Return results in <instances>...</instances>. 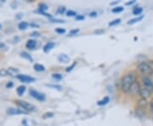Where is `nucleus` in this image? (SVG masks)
<instances>
[{
	"instance_id": "obj_1",
	"label": "nucleus",
	"mask_w": 153,
	"mask_h": 126,
	"mask_svg": "<svg viewBox=\"0 0 153 126\" xmlns=\"http://www.w3.org/2000/svg\"><path fill=\"white\" fill-rule=\"evenodd\" d=\"M134 82H135V75L134 74H133V73L126 74L125 76L122 78V81H121V89H122L123 92L128 93Z\"/></svg>"
},
{
	"instance_id": "obj_2",
	"label": "nucleus",
	"mask_w": 153,
	"mask_h": 126,
	"mask_svg": "<svg viewBox=\"0 0 153 126\" xmlns=\"http://www.w3.org/2000/svg\"><path fill=\"white\" fill-rule=\"evenodd\" d=\"M16 103L18 106H20L22 109L27 112V113H29V112H34L36 110V107H35L34 105L31 104V103H29L27 101H25L17 100V101H16Z\"/></svg>"
},
{
	"instance_id": "obj_3",
	"label": "nucleus",
	"mask_w": 153,
	"mask_h": 126,
	"mask_svg": "<svg viewBox=\"0 0 153 126\" xmlns=\"http://www.w3.org/2000/svg\"><path fill=\"white\" fill-rule=\"evenodd\" d=\"M138 70H139V72L141 74L145 75V77H147L148 75L152 74V69H151L150 65H149L148 62H142V63H140L138 66Z\"/></svg>"
},
{
	"instance_id": "obj_4",
	"label": "nucleus",
	"mask_w": 153,
	"mask_h": 126,
	"mask_svg": "<svg viewBox=\"0 0 153 126\" xmlns=\"http://www.w3.org/2000/svg\"><path fill=\"white\" fill-rule=\"evenodd\" d=\"M143 86L146 89H147L148 91H150L151 93H153V83L152 81L148 77L142 78Z\"/></svg>"
},
{
	"instance_id": "obj_5",
	"label": "nucleus",
	"mask_w": 153,
	"mask_h": 126,
	"mask_svg": "<svg viewBox=\"0 0 153 126\" xmlns=\"http://www.w3.org/2000/svg\"><path fill=\"white\" fill-rule=\"evenodd\" d=\"M16 78L22 83H26V84H31L36 81V78H34L32 76L25 75V74H19L18 76H16Z\"/></svg>"
},
{
	"instance_id": "obj_6",
	"label": "nucleus",
	"mask_w": 153,
	"mask_h": 126,
	"mask_svg": "<svg viewBox=\"0 0 153 126\" xmlns=\"http://www.w3.org/2000/svg\"><path fill=\"white\" fill-rule=\"evenodd\" d=\"M30 95L33 98L38 100L39 101H44L45 100V95L43 93H40L37 91L36 89H31L30 90Z\"/></svg>"
},
{
	"instance_id": "obj_7",
	"label": "nucleus",
	"mask_w": 153,
	"mask_h": 126,
	"mask_svg": "<svg viewBox=\"0 0 153 126\" xmlns=\"http://www.w3.org/2000/svg\"><path fill=\"white\" fill-rule=\"evenodd\" d=\"M7 113L10 115H22V114H27V112L22 110V108H13L10 107L7 110Z\"/></svg>"
},
{
	"instance_id": "obj_8",
	"label": "nucleus",
	"mask_w": 153,
	"mask_h": 126,
	"mask_svg": "<svg viewBox=\"0 0 153 126\" xmlns=\"http://www.w3.org/2000/svg\"><path fill=\"white\" fill-rule=\"evenodd\" d=\"M140 84L135 81V82L133 84V85L131 86V88H130V89H129L128 92L131 94V95H135V94L140 93Z\"/></svg>"
},
{
	"instance_id": "obj_9",
	"label": "nucleus",
	"mask_w": 153,
	"mask_h": 126,
	"mask_svg": "<svg viewBox=\"0 0 153 126\" xmlns=\"http://www.w3.org/2000/svg\"><path fill=\"white\" fill-rule=\"evenodd\" d=\"M26 47L28 49L33 50V49H34L37 47V42L35 40H33V39H29V40H27V44H26Z\"/></svg>"
},
{
	"instance_id": "obj_10",
	"label": "nucleus",
	"mask_w": 153,
	"mask_h": 126,
	"mask_svg": "<svg viewBox=\"0 0 153 126\" xmlns=\"http://www.w3.org/2000/svg\"><path fill=\"white\" fill-rule=\"evenodd\" d=\"M58 60L61 63H68L70 61V57L66 54H60L58 55Z\"/></svg>"
},
{
	"instance_id": "obj_11",
	"label": "nucleus",
	"mask_w": 153,
	"mask_h": 126,
	"mask_svg": "<svg viewBox=\"0 0 153 126\" xmlns=\"http://www.w3.org/2000/svg\"><path fill=\"white\" fill-rule=\"evenodd\" d=\"M8 72V75H10L11 77H14V76H18L19 75V69L17 68H14V67H10L7 69Z\"/></svg>"
},
{
	"instance_id": "obj_12",
	"label": "nucleus",
	"mask_w": 153,
	"mask_h": 126,
	"mask_svg": "<svg viewBox=\"0 0 153 126\" xmlns=\"http://www.w3.org/2000/svg\"><path fill=\"white\" fill-rule=\"evenodd\" d=\"M140 96H142V98L144 99H146L148 98L152 93L150 92V91H148L147 89H146L145 88H140Z\"/></svg>"
},
{
	"instance_id": "obj_13",
	"label": "nucleus",
	"mask_w": 153,
	"mask_h": 126,
	"mask_svg": "<svg viewBox=\"0 0 153 126\" xmlns=\"http://www.w3.org/2000/svg\"><path fill=\"white\" fill-rule=\"evenodd\" d=\"M55 44L54 42H48V43L44 46V51L45 53H48V52H49L51 49L55 47Z\"/></svg>"
},
{
	"instance_id": "obj_14",
	"label": "nucleus",
	"mask_w": 153,
	"mask_h": 126,
	"mask_svg": "<svg viewBox=\"0 0 153 126\" xmlns=\"http://www.w3.org/2000/svg\"><path fill=\"white\" fill-rule=\"evenodd\" d=\"M21 56H22V58H24V59H26V60H29L30 62H33V57L31 56V55H30L29 53L26 52V51H22V53H21Z\"/></svg>"
},
{
	"instance_id": "obj_15",
	"label": "nucleus",
	"mask_w": 153,
	"mask_h": 126,
	"mask_svg": "<svg viewBox=\"0 0 153 126\" xmlns=\"http://www.w3.org/2000/svg\"><path fill=\"white\" fill-rule=\"evenodd\" d=\"M109 101H110L109 96H105L104 98L102 99V100L99 101L98 102H97V105L100 106V107H103V106H105L107 103H109Z\"/></svg>"
},
{
	"instance_id": "obj_16",
	"label": "nucleus",
	"mask_w": 153,
	"mask_h": 126,
	"mask_svg": "<svg viewBox=\"0 0 153 126\" xmlns=\"http://www.w3.org/2000/svg\"><path fill=\"white\" fill-rule=\"evenodd\" d=\"M33 68H34V70H35V71L39 72L45 71V66H44V65H42V64H38V63L34 64Z\"/></svg>"
},
{
	"instance_id": "obj_17",
	"label": "nucleus",
	"mask_w": 153,
	"mask_h": 126,
	"mask_svg": "<svg viewBox=\"0 0 153 126\" xmlns=\"http://www.w3.org/2000/svg\"><path fill=\"white\" fill-rule=\"evenodd\" d=\"M25 91H26V86L25 85H20V86L17 87L16 92L18 94V95H20V96L23 95L24 93H25Z\"/></svg>"
},
{
	"instance_id": "obj_18",
	"label": "nucleus",
	"mask_w": 153,
	"mask_h": 126,
	"mask_svg": "<svg viewBox=\"0 0 153 126\" xmlns=\"http://www.w3.org/2000/svg\"><path fill=\"white\" fill-rule=\"evenodd\" d=\"M29 24L27 22H21L18 24V28L20 30H26L28 28Z\"/></svg>"
},
{
	"instance_id": "obj_19",
	"label": "nucleus",
	"mask_w": 153,
	"mask_h": 126,
	"mask_svg": "<svg viewBox=\"0 0 153 126\" xmlns=\"http://www.w3.org/2000/svg\"><path fill=\"white\" fill-rule=\"evenodd\" d=\"M142 12L143 9L140 7H135V8H134V10L132 11L133 15H134V16H140Z\"/></svg>"
},
{
	"instance_id": "obj_20",
	"label": "nucleus",
	"mask_w": 153,
	"mask_h": 126,
	"mask_svg": "<svg viewBox=\"0 0 153 126\" xmlns=\"http://www.w3.org/2000/svg\"><path fill=\"white\" fill-rule=\"evenodd\" d=\"M143 18H144V16H138V17H136V18H134V19H132V20H130V21H128V25H133V24H134V23H136V22H140Z\"/></svg>"
},
{
	"instance_id": "obj_21",
	"label": "nucleus",
	"mask_w": 153,
	"mask_h": 126,
	"mask_svg": "<svg viewBox=\"0 0 153 126\" xmlns=\"http://www.w3.org/2000/svg\"><path fill=\"white\" fill-rule=\"evenodd\" d=\"M139 106H140V107H142V108L146 107L147 106V101H146V100L144 98L140 99V100L139 101Z\"/></svg>"
},
{
	"instance_id": "obj_22",
	"label": "nucleus",
	"mask_w": 153,
	"mask_h": 126,
	"mask_svg": "<svg viewBox=\"0 0 153 126\" xmlns=\"http://www.w3.org/2000/svg\"><path fill=\"white\" fill-rule=\"evenodd\" d=\"M123 10H124L123 7L118 6V7H115V8H113V9L111 10V12H112V13H121V12L123 11Z\"/></svg>"
},
{
	"instance_id": "obj_23",
	"label": "nucleus",
	"mask_w": 153,
	"mask_h": 126,
	"mask_svg": "<svg viewBox=\"0 0 153 126\" xmlns=\"http://www.w3.org/2000/svg\"><path fill=\"white\" fill-rule=\"evenodd\" d=\"M46 86H48L49 88H53V89H55L56 90H59V91L62 90V87L59 84H46Z\"/></svg>"
},
{
	"instance_id": "obj_24",
	"label": "nucleus",
	"mask_w": 153,
	"mask_h": 126,
	"mask_svg": "<svg viewBox=\"0 0 153 126\" xmlns=\"http://www.w3.org/2000/svg\"><path fill=\"white\" fill-rule=\"evenodd\" d=\"M121 22V19H115L112 22H111L109 23L110 27H113V26H116V25H118Z\"/></svg>"
},
{
	"instance_id": "obj_25",
	"label": "nucleus",
	"mask_w": 153,
	"mask_h": 126,
	"mask_svg": "<svg viewBox=\"0 0 153 126\" xmlns=\"http://www.w3.org/2000/svg\"><path fill=\"white\" fill-rule=\"evenodd\" d=\"M42 117H43L44 119H49V118H53V117H54V113H49V112H48V113H45L44 114H43Z\"/></svg>"
},
{
	"instance_id": "obj_26",
	"label": "nucleus",
	"mask_w": 153,
	"mask_h": 126,
	"mask_svg": "<svg viewBox=\"0 0 153 126\" xmlns=\"http://www.w3.org/2000/svg\"><path fill=\"white\" fill-rule=\"evenodd\" d=\"M52 77H53V78L56 79V80H61L62 78H63L60 73H54V74L52 75Z\"/></svg>"
},
{
	"instance_id": "obj_27",
	"label": "nucleus",
	"mask_w": 153,
	"mask_h": 126,
	"mask_svg": "<svg viewBox=\"0 0 153 126\" xmlns=\"http://www.w3.org/2000/svg\"><path fill=\"white\" fill-rule=\"evenodd\" d=\"M66 16H76V13L74 10L66 11Z\"/></svg>"
},
{
	"instance_id": "obj_28",
	"label": "nucleus",
	"mask_w": 153,
	"mask_h": 126,
	"mask_svg": "<svg viewBox=\"0 0 153 126\" xmlns=\"http://www.w3.org/2000/svg\"><path fill=\"white\" fill-rule=\"evenodd\" d=\"M76 61H74V62H73V63L71 64V66H68V67L66 68V71L67 72H71V70H72V69H73V68L75 67V66H76Z\"/></svg>"
},
{
	"instance_id": "obj_29",
	"label": "nucleus",
	"mask_w": 153,
	"mask_h": 126,
	"mask_svg": "<svg viewBox=\"0 0 153 126\" xmlns=\"http://www.w3.org/2000/svg\"><path fill=\"white\" fill-rule=\"evenodd\" d=\"M65 12H66V8H65V7H60V8H58V10H57V13H58V14H60V15H63Z\"/></svg>"
},
{
	"instance_id": "obj_30",
	"label": "nucleus",
	"mask_w": 153,
	"mask_h": 126,
	"mask_svg": "<svg viewBox=\"0 0 153 126\" xmlns=\"http://www.w3.org/2000/svg\"><path fill=\"white\" fill-rule=\"evenodd\" d=\"M8 75V72L6 69H1L0 70V76L2 77H6Z\"/></svg>"
},
{
	"instance_id": "obj_31",
	"label": "nucleus",
	"mask_w": 153,
	"mask_h": 126,
	"mask_svg": "<svg viewBox=\"0 0 153 126\" xmlns=\"http://www.w3.org/2000/svg\"><path fill=\"white\" fill-rule=\"evenodd\" d=\"M55 32L57 33H59V34H63V33H66V30L65 29H63V28H56L55 29Z\"/></svg>"
},
{
	"instance_id": "obj_32",
	"label": "nucleus",
	"mask_w": 153,
	"mask_h": 126,
	"mask_svg": "<svg viewBox=\"0 0 153 126\" xmlns=\"http://www.w3.org/2000/svg\"><path fill=\"white\" fill-rule=\"evenodd\" d=\"M79 33V29H74V30H71V32L69 33V36H74L76 35V33Z\"/></svg>"
},
{
	"instance_id": "obj_33",
	"label": "nucleus",
	"mask_w": 153,
	"mask_h": 126,
	"mask_svg": "<svg viewBox=\"0 0 153 126\" xmlns=\"http://www.w3.org/2000/svg\"><path fill=\"white\" fill-rule=\"evenodd\" d=\"M85 17L82 16V15H76V21H82V20H84Z\"/></svg>"
},
{
	"instance_id": "obj_34",
	"label": "nucleus",
	"mask_w": 153,
	"mask_h": 126,
	"mask_svg": "<svg viewBox=\"0 0 153 126\" xmlns=\"http://www.w3.org/2000/svg\"><path fill=\"white\" fill-rule=\"evenodd\" d=\"M31 36L32 37H39L40 36V33L38 32H33V33H31Z\"/></svg>"
},
{
	"instance_id": "obj_35",
	"label": "nucleus",
	"mask_w": 153,
	"mask_h": 126,
	"mask_svg": "<svg viewBox=\"0 0 153 126\" xmlns=\"http://www.w3.org/2000/svg\"><path fill=\"white\" fill-rule=\"evenodd\" d=\"M97 12H95V11H93V12H91V13H89V16L90 17H96L97 16Z\"/></svg>"
},
{
	"instance_id": "obj_36",
	"label": "nucleus",
	"mask_w": 153,
	"mask_h": 126,
	"mask_svg": "<svg viewBox=\"0 0 153 126\" xmlns=\"http://www.w3.org/2000/svg\"><path fill=\"white\" fill-rule=\"evenodd\" d=\"M50 22H57V23H64V22H65L64 21H62V20H55V19H51Z\"/></svg>"
},
{
	"instance_id": "obj_37",
	"label": "nucleus",
	"mask_w": 153,
	"mask_h": 126,
	"mask_svg": "<svg viewBox=\"0 0 153 126\" xmlns=\"http://www.w3.org/2000/svg\"><path fill=\"white\" fill-rule=\"evenodd\" d=\"M149 65H150V67L152 69V73L153 74V60H151V61H148Z\"/></svg>"
},
{
	"instance_id": "obj_38",
	"label": "nucleus",
	"mask_w": 153,
	"mask_h": 126,
	"mask_svg": "<svg viewBox=\"0 0 153 126\" xmlns=\"http://www.w3.org/2000/svg\"><path fill=\"white\" fill-rule=\"evenodd\" d=\"M14 85V84L12 82H9L7 84H6V88H12Z\"/></svg>"
},
{
	"instance_id": "obj_39",
	"label": "nucleus",
	"mask_w": 153,
	"mask_h": 126,
	"mask_svg": "<svg viewBox=\"0 0 153 126\" xmlns=\"http://www.w3.org/2000/svg\"><path fill=\"white\" fill-rule=\"evenodd\" d=\"M104 32H105L104 30H98V31L96 30V31H95L94 33H97V34H100V33H104Z\"/></svg>"
},
{
	"instance_id": "obj_40",
	"label": "nucleus",
	"mask_w": 153,
	"mask_h": 126,
	"mask_svg": "<svg viewBox=\"0 0 153 126\" xmlns=\"http://www.w3.org/2000/svg\"><path fill=\"white\" fill-rule=\"evenodd\" d=\"M134 3H135V0L131 1V2H128V3H126V5H131L133 4H134Z\"/></svg>"
},
{
	"instance_id": "obj_41",
	"label": "nucleus",
	"mask_w": 153,
	"mask_h": 126,
	"mask_svg": "<svg viewBox=\"0 0 153 126\" xmlns=\"http://www.w3.org/2000/svg\"><path fill=\"white\" fill-rule=\"evenodd\" d=\"M31 26H33V27H37V28H38V27H39L38 24H34V23H33V24H31Z\"/></svg>"
},
{
	"instance_id": "obj_42",
	"label": "nucleus",
	"mask_w": 153,
	"mask_h": 126,
	"mask_svg": "<svg viewBox=\"0 0 153 126\" xmlns=\"http://www.w3.org/2000/svg\"><path fill=\"white\" fill-rule=\"evenodd\" d=\"M151 107H152V109L153 111V100L152 101V102H151Z\"/></svg>"
},
{
	"instance_id": "obj_43",
	"label": "nucleus",
	"mask_w": 153,
	"mask_h": 126,
	"mask_svg": "<svg viewBox=\"0 0 153 126\" xmlns=\"http://www.w3.org/2000/svg\"><path fill=\"white\" fill-rule=\"evenodd\" d=\"M2 28V25H1V23H0V29Z\"/></svg>"
}]
</instances>
